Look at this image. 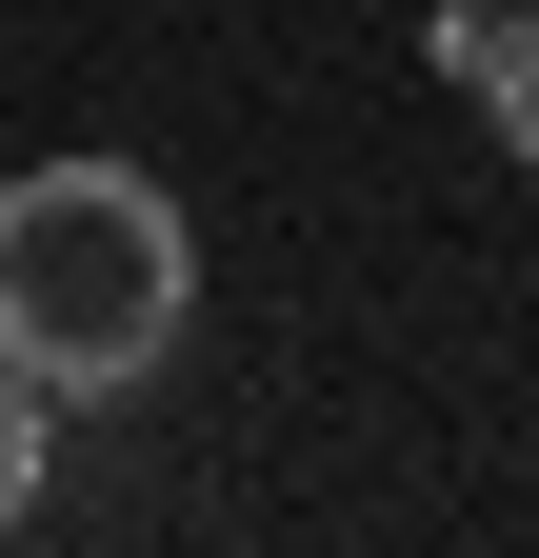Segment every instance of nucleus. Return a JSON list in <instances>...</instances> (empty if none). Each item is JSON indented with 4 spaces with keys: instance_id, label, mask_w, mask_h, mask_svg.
Instances as JSON below:
<instances>
[{
    "instance_id": "1",
    "label": "nucleus",
    "mask_w": 539,
    "mask_h": 558,
    "mask_svg": "<svg viewBox=\"0 0 539 558\" xmlns=\"http://www.w3.org/2000/svg\"><path fill=\"white\" fill-rule=\"evenodd\" d=\"M200 319V240L141 160H21L0 180V360L40 399H141Z\"/></svg>"
},
{
    "instance_id": "2",
    "label": "nucleus",
    "mask_w": 539,
    "mask_h": 558,
    "mask_svg": "<svg viewBox=\"0 0 539 558\" xmlns=\"http://www.w3.org/2000/svg\"><path fill=\"white\" fill-rule=\"evenodd\" d=\"M420 60L500 120V160H539V0H440V21H420Z\"/></svg>"
},
{
    "instance_id": "3",
    "label": "nucleus",
    "mask_w": 539,
    "mask_h": 558,
    "mask_svg": "<svg viewBox=\"0 0 539 558\" xmlns=\"http://www.w3.org/2000/svg\"><path fill=\"white\" fill-rule=\"evenodd\" d=\"M40 418H60V399H40L21 360H0V538H21V519H40Z\"/></svg>"
}]
</instances>
